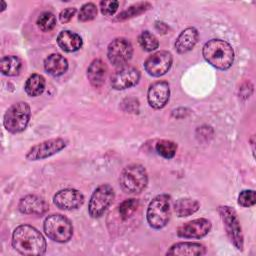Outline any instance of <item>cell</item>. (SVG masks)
I'll use <instances>...</instances> for the list:
<instances>
[{
    "mask_svg": "<svg viewBox=\"0 0 256 256\" xmlns=\"http://www.w3.org/2000/svg\"><path fill=\"white\" fill-rule=\"evenodd\" d=\"M67 146V141L63 138H53L45 140L32 146L26 153V159L29 161H37L48 158L60 152Z\"/></svg>",
    "mask_w": 256,
    "mask_h": 256,
    "instance_id": "obj_10",
    "label": "cell"
},
{
    "mask_svg": "<svg viewBox=\"0 0 256 256\" xmlns=\"http://www.w3.org/2000/svg\"><path fill=\"white\" fill-rule=\"evenodd\" d=\"M45 85H46L45 78L40 74L34 73L27 78L24 85V89L29 96L36 97L43 93L45 89Z\"/></svg>",
    "mask_w": 256,
    "mask_h": 256,
    "instance_id": "obj_23",
    "label": "cell"
},
{
    "mask_svg": "<svg viewBox=\"0 0 256 256\" xmlns=\"http://www.w3.org/2000/svg\"><path fill=\"white\" fill-rule=\"evenodd\" d=\"M218 211L224 223V227H225L228 238L238 250L242 251L244 247V239H243L240 221L238 219V216L235 210L230 206L224 205V206H220Z\"/></svg>",
    "mask_w": 256,
    "mask_h": 256,
    "instance_id": "obj_7",
    "label": "cell"
},
{
    "mask_svg": "<svg viewBox=\"0 0 256 256\" xmlns=\"http://www.w3.org/2000/svg\"><path fill=\"white\" fill-rule=\"evenodd\" d=\"M12 246L22 255H43L46 252V241L43 235L33 226L19 225L12 234Z\"/></svg>",
    "mask_w": 256,
    "mask_h": 256,
    "instance_id": "obj_1",
    "label": "cell"
},
{
    "mask_svg": "<svg viewBox=\"0 0 256 256\" xmlns=\"http://www.w3.org/2000/svg\"><path fill=\"white\" fill-rule=\"evenodd\" d=\"M138 42L142 49L147 52L154 51L159 46V41L157 37L149 31H143L138 37Z\"/></svg>",
    "mask_w": 256,
    "mask_h": 256,
    "instance_id": "obj_27",
    "label": "cell"
},
{
    "mask_svg": "<svg viewBox=\"0 0 256 256\" xmlns=\"http://www.w3.org/2000/svg\"><path fill=\"white\" fill-rule=\"evenodd\" d=\"M44 69L54 77L63 75L68 69V61L61 54H51L44 60Z\"/></svg>",
    "mask_w": 256,
    "mask_h": 256,
    "instance_id": "obj_21",
    "label": "cell"
},
{
    "mask_svg": "<svg viewBox=\"0 0 256 256\" xmlns=\"http://www.w3.org/2000/svg\"><path fill=\"white\" fill-rule=\"evenodd\" d=\"M139 206V201L135 198H130L124 200L120 205H119V214L122 219H128L130 218L137 210Z\"/></svg>",
    "mask_w": 256,
    "mask_h": 256,
    "instance_id": "obj_28",
    "label": "cell"
},
{
    "mask_svg": "<svg viewBox=\"0 0 256 256\" xmlns=\"http://www.w3.org/2000/svg\"><path fill=\"white\" fill-rule=\"evenodd\" d=\"M170 196L167 194L157 195L152 199L147 208L146 218L148 224L154 229L166 226L170 219Z\"/></svg>",
    "mask_w": 256,
    "mask_h": 256,
    "instance_id": "obj_5",
    "label": "cell"
},
{
    "mask_svg": "<svg viewBox=\"0 0 256 256\" xmlns=\"http://www.w3.org/2000/svg\"><path fill=\"white\" fill-rule=\"evenodd\" d=\"M37 25L43 32H49L56 25V17L53 13L45 11L38 16Z\"/></svg>",
    "mask_w": 256,
    "mask_h": 256,
    "instance_id": "obj_29",
    "label": "cell"
},
{
    "mask_svg": "<svg viewBox=\"0 0 256 256\" xmlns=\"http://www.w3.org/2000/svg\"><path fill=\"white\" fill-rule=\"evenodd\" d=\"M148 175L140 164H131L125 167L119 176V184L125 193L138 194L147 186Z\"/></svg>",
    "mask_w": 256,
    "mask_h": 256,
    "instance_id": "obj_3",
    "label": "cell"
},
{
    "mask_svg": "<svg viewBox=\"0 0 256 256\" xmlns=\"http://www.w3.org/2000/svg\"><path fill=\"white\" fill-rule=\"evenodd\" d=\"M84 202L83 194L76 189H63L58 191L53 197V203L62 210H74L79 208Z\"/></svg>",
    "mask_w": 256,
    "mask_h": 256,
    "instance_id": "obj_14",
    "label": "cell"
},
{
    "mask_svg": "<svg viewBox=\"0 0 256 256\" xmlns=\"http://www.w3.org/2000/svg\"><path fill=\"white\" fill-rule=\"evenodd\" d=\"M48 208L49 206L43 198L33 194L22 197L18 203V210L23 214L43 215L48 211Z\"/></svg>",
    "mask_w": 256,
    "mask_h": 256,
    "instance_id": "obj_16",
    "label": "cell"
},
{
    "mask_svg": "<svg viewBox=\"0 0 256 256\" xmlns=\"http://www.w3.org/2000/svg\"><path fill=\"white\" fill-rule=\"evenodd\" d=\"M1 4H2V9H1V11H3V10H5V8H6V3H5L4 1H1Z\"/></svg>",
    "mask_w": 256,
    "mask_h": 256,
    "instance_id": "obj_34",
    "label": "cell"
},
{
    "mask_svg": "<svg viewBox=\"0 0 256 256\" xmlns=\"http://www.w3.org/2000/svg\"><path fill=\"white\" fill-rule=\"evenodd\" d=\"M107 66L101 59H94L88 69H87V77L90 84L93 87H100L103 85L106 79Z\"/></svg>",
    "mask_w": 256,
    "mask_h": 256,
    "instance_id": "obj_20",
    "label": "cell"
},
{
    "mask_svg": "<svg viewBox=\"0 0 256 256\" xmlns=\"http://www.w3.org/2000/svg\"><path fill=\"white\" fill-rule=\"evenodd\" d=\"M114 197V190L109 184H102L97 187L91 195L88 204L89 215L92 218L101 217L112 204Z\"/></svg>",
    "mask_w": 256,
    "mask_h": 256,
    "instance_id": "obj_8",
    "label": "cell"
},
{
    "mask_svg": "<svg viewBox=\"0 0 256 256\" xmlns=\"http://www.w3.org/2000/svg\"><path fill=\"white\" fill-rule=\"evenodd\" d=\"M206 253V248L200 243L194 242H179L173 244L169 250L166 252V255H176V256H198L204 255Z\"/></svg>",
    "mask_w": 256,
    "mask_h": 256,
    "instance_id": "obj_18",
    "label": "cell"
},
{
    "mask_svg": "<svg viewBox=\"0 0 256 256\" xmlns=\"http://www.w3.org/2000/svg\"><path fill=\"white\" fill-rule=\"evenodd\" d=\"M97 15V7L94 3H85L80 8V11L78 13V19L82 22L91 21L93 20Z\"/></svg>",
    "mask_w": 256,
    "mask_h": 256,
    "instance_id": "obj_30",
    "label": "cell"
},
{
    "mask_svg": "<svg viewBox=\"0 0 256 256\" xmlns=\"http://www.w3.org/2000/svg\"><path fill=\"white\" fill-rule=\"evenodd\" d=\"M157 153L165 159H171L175 156L177 144L170 140H159L155 145Z\"/></svg>",
    "mask_w": 256,
    "mask_h": 256,
    "instance_id": "obj_26",
    "label": "cell"
},
{
    "mask_svg": "<svg viewBox=\"0 0 256 256\" xmlns=\"http://www.w3.org/2000/svg\"><path fill=\"white\" fill-rule=\"evenodd\" d=\"M57 43L63 51L71 53L78 51L82 47L83 41L79 34L70 30H63L57 36Z\"/></svg>",
    "mask_w": 256,
    "mask_h": 256,
    "instance_id": "obj_19",
    "label": "cell"
},
{
    "mask_svg": "<svg viewBox=\"0 0 256 256\" xmlns=\"http://www.w3.org/2000/svg\"><path fill=\"white\" fill-rule=\"evenodd\" d=\"M170 98V88L166 81H157L149 86L147 100L149 105L154 109L165 107Z\"/></svg>",
    "mask_w": 256,
    "mask_h": 256,
    "instance_id": "obj_15",
    "label": "cell"
},
{
    "mask_svg": "<svg viewBox=\"0 0 256 256\" xmlns=\"http://www.w3.org/2000/svg\"><path fill=\"white\" fill-rule=\"evenodd\" d=\"M76 14V8L75 7H67L64 10H62L59 14V19L62 23L69 22L73 16Z\"/></svg>",
    "mask_w": 256,
    "mask_h": 256,
    "instance_id": "obj_33",
    "label": "cell"
},
{
    "mask_svg": "<svg viewBox=\"0 0 256 256\" xmlns=\"http://www.w3.org/2000/svg\"><path fill=\"white\" fill-rule=\"evenodd\" d=\"M256 203V194L254 190H243L238 196V204L243 207H251Z\"/></svg>",
    "mask_w": 256,
    "mask_h": 256,
    "instance_id": "obj_31",
    "label": "cell"
},
{
    "mask_svg": "<svg viewBox=\"0 0 256 256\" xmlns=\"http://www.w3.org/2000/svg\"><path fill=\"white\" fill-rule=\"evenodd\" d=\"M22 67V62L19 57L15 55L4 56L0 62V69L3 75L16 76L19 74Z\"/></svg>",
    "mask_w": 256,
    "mask_h": 256,
    "instance_id": "obj_24",
    "label": "cell"
},
{
    "mask_svg": "<svg viewBox=\"0 0 256 256\" xmlns=\"http://www.w3.org/2000/svg\"><path fill=\"white\" fill-rule=\"evenodd\" d=\"M133 47L126 38L112 40L107 48V57L110 63L117 67H123L132 57Z\"/></svg>",
    "mask_w": 256,
    "mask_h": 256,
    "instance_id": "obj_9",
    "label": "cell"
},
{
    "mask_svg": "<svg viewBox=\"0 0 256 256\" xmlns=\"http://www.w3.org/2000/svg\"><path fill=\"white\" fill-rule=\"evenodd\" d=\"M140 80V72L131 66H123L111 76V86L115 90H124L135 86Z\"/></svg>",
    "mask_w": 256,
    "mask_h": 256,
    "instance_id": "obj_12",
    "label": "cell"
},
{
    "mask_svg": "<svg viewBox=\"0 0 256 256\" xmlns=\"http://www.w3.org/2000/svg\"><path fill=\"white\" fill-rule=\"evenodd\" d=\"M31 110L28 103L20 101L10 106L4 114L3 124L5 129L13 134L24 131L29 123Z\"/></svg>",
    "mask_w": 256,
    "mask_h": 256,
    "instance_id": "obj_4",
    "label": "cell"
},
{
    "mask_svg": "<svg viewBox=\"0 0 256 256\" xmlns=\"http://www.w3.org/2000/svg\"><path fill=\"white\" fill-rule=\"evenodd\" d=\"M211 230V222L205 218H198L184 223L177 229V235L181 238L200 239Z\"/></svg>",
    "mask_w": 256,
    "mask_h": 256,
    "instance_id": "obj_13",
    "label": "cell"
},
{
    "mask_svg": "<svg viewBox=\"0 0 256 256\" xmlns=\"http://www.w3.org/2000/svg\"><path fill=\"white\" fill-rule=\"evenodd\" d=\"M173 58L170 52L161 50L149 56L144 62L146 72L154 77H159L166 74L172 66Z\"/></svg>",
    "mask_w": 256,
    "mask_h": 256,
    "instance_id": "obj_11",
    "label": "cell"
},
{
    "mask_svg": "<svg viewBox=\"0 0 256 256\" xmlns=\"http://www.w3.org/2000/svg\"><path fill=\"white\" fill-rule=\"evenodd\" d=\"M199 33L196 28L188 27L184 29L175 41V49L179 54H184L189 52L194 48L198 42Z\"/></svg>",
    "mask_w": 256,
    "mask_h": 256,
    "instance_id": "obj_17",
    "label": "cell"
},
{
    "mask_svg": "<svg viewBox=\"0 0 256 256\" xmlns=\"http://www.w3.org/2000/svg\"><path fill=\"white\" fill-rule=\"evenodd\" d=\"M204 59L213 67L220 70L229 69L234 61V51L231 45L221 39H211L202 49Z\"/></svg>",
    "mask_w": 256,
    "mask_h": 256,
    "instance_id": "obj_2",
    "label": "cell"
},
{
    "mask_svg": "<svg viewBox=\"0 0 256 256\" xmlns=\"http://www.w3.org/2000/svg\"><path fill=\"white\" fill-rule=\"evenodd\" d=\"M100 10H101V13L105 16H112L118 6H119V2L118 1H115V0H110V1H101L100 2Z\"/></svg>",
    "mask_w": 256,
    "mask_h": 256,
    "instance_id": "obj_32",
    "label": "cell"
},
{
    "mask_svg": "<svg viewBox=\"0 0 256 256\" xmlns=\"http://www.w3.org/2000/svg\"><path fill=\"white\" fill-rule=\"evenodd\" d=\"M43 229L48 238L58 243L68 242L73 235L71 221L61 214L48 216L44 221Z\"/></svg>",
    "mask_w": 256,
    "mask_h": 256,
    "instance_id": "obj_6",
    "label": "cell"
},
{
    "mask_svg": "<svg viewBox=\"0 0 256 256\" xmlns=\"http://www.w3.org/2000/svg\"><path fill=\"white\" fill-rule=\"evenodd\" d=\"M149 8H151V4L148 2H138L130 7H128L126 10L122 11L118 14V16L114 19V21H124L126 19L132 18L134 16L140 15L147 11Z\"/></svg>",
    "mask_w": 256,
    "mask_h": 256,
    "instance_id": "obj_25",
    "label": "cell"
},
{
    "mask_svg": "<svg viewBox=\"0 0 256 256\" xmlns=\"http://www.w3.org/2000/svg\"><path fill=\"white\" fill-rule=\"evenodd\" d=\"M200 204L191 198H180L174 204V210L178 217H187L198 211Z\"/></svg>",
    "mask_w": 256,
    "mask_h": 256,
    "instance_id": "obj_22",
    "label": "cell"
}]
</instances>
